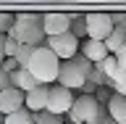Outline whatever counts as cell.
Returning <instances> with one entry per match:
<instances>
[{
  "mask_svg": "<svg viewBox=\"0 0 126 124\" xmlns=\"http://www.w3.org/2000/svg\"><path fill=\"white\" fill-rule=\"evenodd\" d=\"M8 37H13L18 45H32L39 48L45 45V19L39 13H18L16 16V26L11 29Z\"/></svg>",
  "mask_w": 126,
  "mask_h": 124,
  "instance_id": "obj_1",
  "label": "cell"
},
{
  "mask_svg": "<svg viewBox=\"0 0 126 124\" xmlns=\"http://www.w3.org/2000/svg\"><path fill=\"white\" fill-rule=\"evenodd\" d=\"M26 71L37 79L39 85L53 87V82H58V74H61V58L47 45H39V48H34V55H32Z\"/></svg>",
  "mask_w": 126,
  "mask_h": 124,
  "instance_id": "obj_2",
  "label": "cell"
},
{
  "mask_svg": "<svg viewBox=\"0 0 126 124\" xmlns=\"http://www.w3.org/2000/svg\"><path fill=\"white\" fill-rule=\"evenodd\" d=\"M89 71H92V63H89L84 55L79 53L76 58H71V61H61L58 85L66 87V90H71V93H74V90H84Z\"/></svg>",
  "mask_w": 126,
  "mask_h": 124,
  "instance_id": "obj_3",
  "label": "cell"
},
{
  "mask_svg": "<svg viewBox=\"0 0 126 124\" xmlns=\"http://www.w3.org/2000/svg\"><path fill=\"white\" fill-rule=\"evenodd\" d=\"M68 119L74 124H102L108 119V106L102 108L94 95H79L74 108L68 111Z\"/></svg>",
  "mask_w": 126,
  "mask_h": 124,
  "instance_id": "obj_4",
  "label": "cell"
},
{
  "mask_svg": "<svg viewBox=\"0 0 126 124\" xmlns=\"http://www.w3.org/2000/svg\"><path fill=\"white\" fill-rule=\"evenodd\" d=\"M113 32H116V24L110 13H87V37L89 40L105 42Z\"/></svg>",
  "mask_w": 126,
  "mask_h": 124,
  "instance_id": "obj_5",
  "label": "cell"
},
{
  "mask_svg": "<svg viewBox=\"0 0 126 124\" xmlns=\"http://www.w3.org/2000/svg\"><path fill=\"white\" fill-rule=\"evenodd\" d=\"M45 45L53 50L61 61H71V58H76L79 50H81V45H79V40L74 37V34H61V37H47L45 40Z\"/></svg>",
  "mask_w": 126,
  "mask_h": 124,
  "instance_id": "obj_6",
  "label": "cell"
},
{
  "mask_svg": "<svg viewBox=\"0 0 126 124\" xmlns=\"http://www.w3.org/2000/svg\"><path fill=\"white\" fill-rule=\"evenodd\" d=\"M74 103H76V95L66 90L61 85H53L50 87V98H47V111L55 114V116H61V114H68L74 108Z\"/></svg>",
  "mask_w": 126,
  "mask_h": 124,
  "instance_id": "obj_7",
  "label": "cell"
},
{
  "mask_svg": "<svg viewBox=\"0 0 126 124\" xmlns=\"http://www.w3.org/2000/svg\"><path fill=\"white\" fill-rule=\"evenodd\" d=\"M21 108H26V93L16 90V87H8L0 93V114L3 116H13Z\"/></svg>",
  "mask_w": 126,
  "mask_h": 124,
  "instance_id": "obj_8",
  "label": "cell"
},
{
  "mask_svg": "<svg viewBox=\"0 0 126 124\" xmlns=\"http://www.w3.org/2000/svg\"><path fill=\"white\" fill-rule=\"evenodd\" d=\"M45 19V37H61L71 32V19L68 13H42Z\"/></svg>",
  "mask_w": 126,
  "mask_h": 124,
  "instance_id": "obj_9",
  "label": "cell"
},
{
  "mask_svg": "<svg viewBox=\"0 0 126 124\" xmlns=\"http://www.w3.org/2000/svg\"><path fill=\"white\" fill-rule=\"evenodd\" d=\"M81 55H84L92 66H97V63H102L110 53H108V48H105V42H97V40L87 37L84 42H81Z\"/></svg>",
  "mask_w": 126,
  "mask_h": 124,
  "instance_id": "obj_10",
  "label": "cell"
},
{
  "mask_svg": "<svg viewBox=\"0 0 126 124\" xmlns=\"http://www.w3.org/2000/svg\"><path fill=\"white\" fill-rule=\"evenodd\" d=\"M47 98H50V87L47 85H39L37 90L26 93V111H32V114L47 111Z\"/></svg>",
  "mask_w": 126,
  "mask_h": 124,
  "instance_id": "obj_11",
  "label": "cell"
},
{
  "mask_svg": "<svg viewBox=\"0 0 126 124\" xmlns=\"http://www.w3.org/2000/svg\"><path fill=\"white\" fill-rule=\"evenodd\" d=\"M11 85H13L16 90H21V93H32V90H37V87H39V82L32 77L26 69H18V71L11 74Z\"/></svg>",
  "mask_w": 126,
  "mask_h": 124,
  "instance_id": "obj_12",
  "label": "cell"
},
{
  "mask_svg": "<svg viewBox=\"0 0 126 124\" xmlns=\"http://www.w3.org/2000/svg\"><path fill=\"white\" fill-rule=\"evenodd\" d=\"M108 116L116 124H126V98L124 95H113L108 103Z\"/></svg>",
  "mask_w": 126,
  "mask_h": 124,
  "instance_id": "obj_13",
  "label": "cell"
},
{
  "mask_svg": "<svg viewBox=\"0 0 126 124\" xmlns=\"http://www.w3.org/2000/svg\"><path fill=\"white\" fill-rule=\"evenodd\" d=\"M124 45H126V29L116 26V32L105 40V48H108L110 55H116V53H121V50H124Z\"/></svg>",
  "mask_w": 126,
  "mask_h": 124,
  "instance_id": "obj_14",
  "label": "cell"
},
{
  "mask_svg": "<svg viewBox=\"0 0 126 124\" xmlns=\"http://www.w3.org/2000/svg\"><path fill=\"white\" fill-rule=\"evenodd\" d=\"M71 19H74L71 21V34L84 42L87 40V16H71Z\"/></svg>",
  "mask_w": 126,
  "mask_h": 124,
  "instance_id": "obj_15",
  "label": "cell"
},
{
  "mask_svg": "<svg viewBox=\"0 0 126 124\" xmlns=\"http://www.w3.org/2000/svg\"><path fill=\"white\" fill-rule=\"evenodd\" d=\"M5 124H34V116H32V111L21 108L18 114H13V116H5Z\"/></svg>",
  "mask_w": 126,
  "mask_h": 124,
  "instance_id": "obj_16",
  "label": "cell"
},
{
  "mask_svg": "<svg viewBox=\"0 0 126 124\" xmlns=\"http://www.w3.org/2000/svg\"><path fill=\"white\" fill-rule=\"evenodd\" d=\"M32 55H34V48H32V45H21V50H18V55H16V61H18L21 69H29Z\"/></svg>",
  "mask_w": 126,
  "mask_h": 124,
  "instance_id": "obj_17",
  "label": "cell"
},
{
  "mask_svg": "<svg viewBox=\"0 0 126 124\" xmlns=\"http://www.w3.org/2000/svg\"><path fill=\"white\" fill-rule=\"evenodd\" d=\"M13 26H16V16H13V13H3V11H0V34H11Z\"/></svg>",
  "mask_w": 126,
  "mask_h": 124,
  "instance_id": "obj_18",
  "label": "cell"
},
{
  "mask_svg": "<svg viewBox=\"0 0 126 124\" xmlns=\"http://www.w3.org/2000/svg\"><path fill=\"white\" fill-rule=\"evenodd\" d=\"M34 124H61V116H55L50 111H39V114H32Z\"/></svg>",
  "mask_w": 126,
  "mask_h": 124,
  "instance_id": "obj_19",
  "label": "cell"
},
{
  "mask_svg": "<svg viewBox=\"0 0 126 124\" xmlns=\"http://www.w3.org/2000/svg\"><path fill=\"white\" fill-rule=\"evenodd\" d=\"M0 69H3V71H8V74H13V71H18L21 66H18V61H16V58H5V63H3Z\"/></svg>",
  "mask_w": 126,
  "mask_h": 124,
  "instance_id": "obj_20",
  "label": "cell"
},
{
  "mask_svg": "<svg viewBox=\"0 0 126 124\" xmlns=\"http://www.w3.org/2000/svg\"><path fill=\"white\" fill-rule=\"evenodd\" d=\"M8 87H13V85H11V74L0 69V93H3V90H8Z\"/></svg>",
  "mask_w": 126,
  "mask_h": 124,
  "instance_id": "obj_21",
  "label": "cell"
},
{
  "mask_svg": "<svg viewBox=\"0 0 126 124\" xmlns=\"http://www.w3.org/2000/svg\"><path fill=\"white\" fill-rule=\"evenodd\" d=\"M94 98H97V103H105V100L110 103V98H113V95H110L108 90H105V87H100V90H97V93H94Z\"/></svg>",
  "mask_w": 126,
  "mask_h": 124,
  "instance_id": "obj_22",
  "label": "cell"
},
{
  "mask_svg": "<svg viewBox=\"0 0 126 124\" xmlns=\"http://www.w3.org/2000/svg\"><path fill=\"white\" fill-rule=\"evenodd\" d=\"M113 90H116V95H124L126 98V74H124V79H118L116 85H113Z\"/></svg>",
  "mask_w": 126,
  "mask_h": 124,
  "instance_id": "obj_23",
  "label": "cell"
},
{
  "mask_svg": "<svg viewBox=\"0 0 126 124\" xmlns=\"http://www.w3.org/2000/svg\"><path fill=\"white\" fill-rule=\"evenodd\" d=\"M113 24L121 26V29H126V13H113Z\"/></svg>",
  "mask_w": 126,
  "mask_h": 124,
  "instance_id": "obj_24",
  "label": "cell"
},
{
  "mask_svg": "<svg viewBox=\"0 0 126 124\" xmlns=\"http://www.w3.org/2000/svg\"><path fill=\"white\" fill-rule=\"evenodd\" d=\"M5 40H8V34H0V66L5 63Z\"/></svg>",
  "mask_w": 126,
  "mask_h": 124,
  "instance_id": "obj_25",
  "label": "cell"
},
{
  "mask_svg": "<svg viewBox=\"0 0 126 124\" xmlns=\"http://www.w3.org/2000/svg\"><path fill=\"white\" fill-rule=\"evenodd\" d=\"M116 58H118V66L126 71V45H124V50H121V53H116Z\"/></svg>",
  "mask_w": 126,
  "mask_h": 124,
  "instance_id": "obj_26",
  "label": "cell"
},
{
  "mask_svg": "<svg viewBox=\"0 0 126 124\" xmlns=\"http://www.w3.org/2000/svg\"><path fill=\"white\" fill-rule=\"evenodd\" d=\"M102 124H116V122H113V119H110V116H108V119H105V122H102Z\"/></svg>",
  "mask_w": 126,
  "mask_h": 124,
  "instance_id": "obj_27",
  "label": "cell"
}]
</instances>
